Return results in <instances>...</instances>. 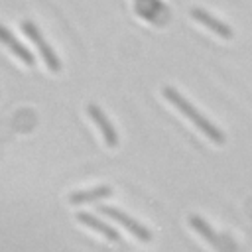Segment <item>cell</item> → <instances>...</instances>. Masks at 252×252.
I'll list each match as a JSON object with an SVG mask.
<instances>
[{
	"label": "cell",
	"mask_w": 252,
	"mask_h": 252,
	"mask_svg": "<svg viewBox=\"0 0 252 252\" xmlns=\"http://www.w3.org/2000/svg\"><path fill=\"white\" fill-rule=\"evenodd\" d=\"M161 94L165 96V100L167 102H171L187 120H191L211 142H215V144H219V146H222L224 142H226V136H224V132L219 128V126H215L201 110H197L177 89H173V87H169V85H165L163 89H161Z\"/></svg>",
	"instance_id": "6da1fadb"
},
{
	"label": "cell",
	"mask_w": 252,
	"mask_h": 252,
	"mask_svg": "<svg viewBox=\"0 0 252 252\" xmlns=\"http://www.w3.org/2000/svg\"><path fill=\"white\" fill-rule=\"evenodd\" d=\"M20 28H22V32H24V33L33 41V45L37 47L39 55L43 57V61H45V65H47V69H49V71H53V73H59V71H61V61H59L57 53L53 51V47L43 39V35H41V32H39V28H37L32 20H22V22H20Z\"/></svg>",
	"instance_id": "7a4b0ae2"
},
{
	"label": "cell",
	"mask_w": 252,
	"mask_h": 252,
	"mask_svg": "<svg viewBox=\"0 0 252 252\" xmlns=\"http://www.w3.org/2000/svg\"><path fill=\"white\" fill-rule=\"evenodd\" d=\"M98 209V213H102V215H106L108 219H112V220H116L118 224H122L128 232H132L138 240H142V242H150L152 240V232L142 224V222H138L136 219H132L130 215H126L124 211H120V209H116V207H108V205H98L96 207Z\"/></svg>",
	"instance_id": "3957f363"
},
{
	"label": "cell",
	"mask_w": 252,
	"mask_h": 252,
	"mask_svg": "<svg viewBox=\"0 0 252 252\" xmlns=\"http://www.w3.org/2000/svg\"><path fill=\"white\" fill-rule=\"evenodd\" d=\"M87 114H89L91 120L98 126V130H100V134H102L106 146H108V148H116V146H118V134H116L112 122L108 120V116L104 114V110H102L98 104L91 102V104H87Z\"/></svg>",
	"instance_id": "277c9868"
},
{
	"label": "cell",
	"mask_w": 252,
	"mask_h": 252,
	"mask_svg": "<svg viewBox=\"0 0 252 252\" xmlns=\"http://www.w3.org/2000/svg\"><path fill=\"white\" fill-rule=\"evenodd\" d=\"M187 220H189V224H191V226H193V228H195V230H197V232H199V234H201V236H203V238H205L217 252H232V246H228V242H224V240H222V238L209 226V222H207L205 219H201L199 215H189Z\"/></svg>",
	"instance_id": "5b68a950"
},
{
	"label": "cell",
	"mask_w": 252,
	"mask_h": 252,
	"mask_svg": "<svg viewBox=\"0 0 252 252\" xmlns=\"http://www.w3.org/2000/svg\"><path fill=\"white\" fill-rule=\"evenodd\" d=\"M191 18H195L199 24H203V26H205V28H209L213 33L220 35L222 39H230V37L234 35L228 24H224V22H222V20H219L217 16L209 14L205 8H199V6L191 8Z\"/></svg>",
	"instance_id": "8992f818"
},
{
	"label": "cell",
	"mask_w": 252,
	"mask_h": 252,
	"mask_svg": "<svg viewBox=\"0 0 252 252\" xmlns=\"http://www.w3.org/2000/svg\"><path fill=\"white\" fill-rule=\"evenodd\" d=\"M0 43H4V45H6L20 61H24L28 67H33V65H35V57L32 55V51H30L24 43H20L18 37H16L6 26H2V24H0Z\"/></svg>",
	"instance_id": "52a82bcc"
},
{
	"label": "cell",
	"mask_w": 252,
	"mask_h": 252,
	"mask_svg": "<svg viewBox=\"0 0 252 252\" xmlns=\"http://www.w3.org/2000/svg\"><path fill=\"white\" fill-rule=\"evenodd\" d=\"M75 219H77L79 222L87 224L89 228H93V230L100 232L104 238H108V240H112V242H120V232H118L114 226L106 224L104 220L96 219L94 215H91V213H77V217H75Z\"/></svg>",
	"instance_id": "ba28073f"
},
{
	"label": "cell",
	"mask_w": 252,
	"mask_h": 252,
	"mask_svg": "<svg viewBox=\"0 0 252 252\" xmlns=\"http://www.w3.org/2000/svg\"><path fill=\"white\" fill-rule=\"evenodd\" d=\"M112 195V187L110 185H98V187H91V189H81L69 195V203L71 205H83V203H91V201H98L104 197Z\"/></svg>",
	"instance_id": "9c48e42d"
}]
</instances>
